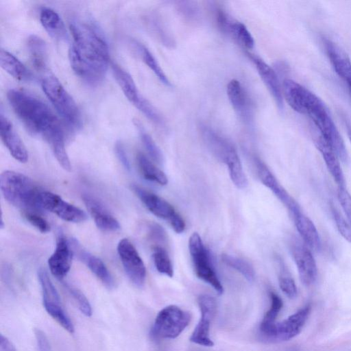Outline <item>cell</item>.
<instances>
[{"label":"cell","instance_id":"5b68a950","mask_svg":"<svg viewBox=\"0 0 351 351\" xmlns=\"http://www.w3.org/2000/svg\"><path fill=\"white\" fill-rule=\"evenodd\" d=\"M202 138L211 153L228 167L232 182L239 189L247 187L248 182L239 154L233 145L212 128L202 125Z\"/></svg>","mask_w":351,"mask_h":351},{"label":"cell","instance_id":"60d3db41","mask_svg":"<svg viewBox=\"0 0 351 351\" xmlns=\"http://www.w3.org/2000/svg\"><path fill=\"white\" fill-rule=\"evenodd\" d=\"M337 197L341 207L351 226V195L346 187L338 188Z\"/></svg>","mask_w":351,"mask_h":351},{"label":"cell","instance_id":"1f68e13d","mask_svg":"<svg viewBox=\"0 0 351 351\" xmlns=\"http://www.w3.org/2000/svg\"><path fill=\"white\" fill-rule=\"evenodd\" d=\"M226 33H228L240 45L247 49L254 46V40L246 26L238 21H230Z\"/></svg>","mask_w":351,"mask_h":351},{"label":"cell","instance_id":"6da1fadb","mask_svg":"<svg viewBox=\"0 0 351 351\" xmlns=\"http://www.w3.org/2000/svg\"><path fill=\"white\" fill-rule=\"evenodd\" d=\"M14 113L27 131L41 136L51 147L59 164L66 171L71 169L64 145L61 125L49 106L34 96L18 89L7 94Z\"/></svg>","mask_w":351,"mask_h":351},{"label":"cell","instance_id":"f1b7e54d","mask_svg":"<svg viewBox=\"0 0 351 351\" xmlns=\"http://www.w3.org/2000/svg\"><path fill=\"white\" fill-rule=\"evenodd\" d=\"M27 49L31 62L34 68L44 71L47 68V53L45 41L36 35H31L27 40Z\"/></svg>","mask_w":351,"mask_h":351},{"label":"cell","instance_id":"9c48e42d","mask_svg":"<svg viewBox=\"0 0 351 351\" xmlns=\"http://www.w3.org/2000/svg\"><path fill=\"white\" fill-rule=\"evenodd\" d=\"M133 189L153 215L168 221L176 233H182L184 231L186 227L184 220L167 200L138 186H134Z\"/></svg>","mask_w":351,"mask_h":351},{"label":"cell","instance_id":"484cf974","mask_svg":"<svg viewBox=\"0 0 351 351\" xmlns=\"http://www.w3.org/2000/svg\"><path fill=\"white\" fill-rule=\"evenodd\" d=\"M73 244V249L77 250L78 256L88 269L107 288L112 289L114 287V280L103 261L88 252L79 250L76 241H74Z\"/></svg>","mask_w":351,"mask_h":351},{"label":"cell","instance_id":"8fae6325","mask_svg":"<svg viewBox=\"0 0 351 351\" xmlns=\"http://www.w3.org/2000/svg\"><path fill=\"white\" fill-rule=\"evenodd\" d=\"M311 308V305L306 304L285 319L276 322L267 330L260 333L261 339L267 342H281L293 339L301 332Z\"/></svg>","mask_w":351,"mask_h":351},{"label":"cell","instance_id":"7402d4cb","mask_svg":"<svg viewBox=\"0 0 351 351\" xmlns=\"http://www.w3.org/2000/svg\"><path fill=\"white\" fill-rule=\"evenodd\" d=\"M83 201L98 228L108 232H114L120 229L119 221L97 199L90 195H84Z\"/></svg>","mask_w":351,"mask_h":351},{"label":"cell","instance_id":"83f0119b","mask_svg":"<svg viewBox=\"0 0 351 351\" xmlns=\"http://www.w3.org/2000/svg\"><path fill=\"white\" fill-rule=\"evenodd\" d=\"M1 68L14 78L20 81H29L32 75L25 66L14 55L3 49L0 51Z\"/></svg>","mask_w":351,"mask_h":351},{"label":"cell","instance_id":"5bb4252c","mask_svg":"<svg viewBox=\"0 0 351 351\" xmlns=\"http://www.w3.org/2000/svg\"><path fill=\"white\" fill-rule=\"evenodd\" d=\"M291 252L296 265L300 281L305 286L313 285L317 278V267L311 249L302 241H292Z\"/></svg>","mask_w":351,"mask_h":351},{"label":"cell","instance_id":"e0dca14e","mask_svg":"<svg viewBox=\"0 0 351 351\" xmlns=\"http://www.w3.org/2000/svg\"><path fill=\"white\" fill-rule=\"evenodd\" d=\"M255 163L258 176L261 182L286 206L291 214L301 209L298 202L289 194L286 189L280 184L268 167L260 159L256 158Z\"/></svg>","mask_w":351,"mask_h":351},{"label":"cell","instance_id":"f35d334b","mask_svg":"<svg viewBox=\"0 0 351 351\" xmlns=\"http://www.w3.org/2000/svg\"><path fill=\"white\" fill-rule=\"evenodd\" d=\"M66 288L72 295L74 300L77 304L80 311L86 316L90 317L92 315V308L89 301L82 291L76 288L72 287L66 285Z\"/></svg>","mask_w":351,"mask_h":351},{"label":"cell","instance_id":"7bdbcfd3","mask_svg":"<svg viewBox=\"0 0 351 351\" xmlns=\"http://www.w3.org/2000/svg\"><path fill=\"white\" fill-rule=\"evenodd\" d=\"M179 11L185 16L189 19H194L197 16L198 10L193 2L182 1L178 5Z\"/></svg>","mask_w":351,"mask_h":351},{"label":"cell","instance_id":"4fadbf2b","mask_svg":"<svg viewBox=\"0 0 351 351\" xmlns=\"http://www.w3.org/2000/svg\"><path fill=\"white\" fill-rule=\"evenodd\" d=\"M40 205L43 210L50 211L69 222L79 223L87 219V215L81 208L68 203L58 195L49 191L41 192Z\"/></svg>","mask_w":351,"mask_h":351},{"label":"cell","instance_id":"e575fe53","mask_svg":"<svg viewBox=\"0 0 351 351\" xmlns=\"http://www.w3.org/2000/svg\"><path fill=\"white\" fill-rule=\"evenodd\" d=\"M152 258L157 271L171 278L173 276V267L167 250L160 245L153 248Z\"/></svg>","mask_w":351,"mask_h":351},{"label":"cell","instance_id":"52a82bcc","mask_svg":"<svg viewBox=\"0 0 351 351\" xmlns=\"http://www.w3.org/2000/svg\"><path fill=\"white\" fill-rule=\"evenodd\" d=\"M189 250L197 276L210 285L221 295L223 287L212 264L210 254L197 232H193L189 239Z\"/></svg>","mask_w":351,"mask_h":351},{"label":"cell","instance_id":"ab89813d","mask_svg":"<svg viewBox=\"0 0 351 351\" xmlns=\"http://www.w3.org/2000/svg\"><path fill=\"white\" fill-rule=\"evenodd\" d=\"M23 216L26 220L43 233L50 230V226L48 222L36 212L24 211Z\"/></svg>","mask_w":351,"mask_h":351},{"label":"cell","instance_id":"ee69618b","mask_svg":"<svg viewBox=\"0 0 351 351\" xmlns=\"http://www.w3.org/2000/svg\"><path fill=\"white\" fill-rule=\"evenodd\" d=\"M149 228V234L152 240L161 243H164L167 240L166 233L162 227L156 223H152Z\"/></svg>","mask_w":351,"mask_h":351},{"label":"cell","instance_id":"d4e9b609","mask_svg":"<svg viewBox=\"0 0 351 351\" xmlns=\"http://www.w3.org/2000/svg\"><path fill=\"white\" fill-rule=\"evenodd\" d=\"M226 92L234 110L243 119H247L250 114L249 98L241 84L237 80H232L227 84Z\"/></svg>","mask_w":351,"mask_h":351},{"label":"cell","instance_id":"ac0fdd59","mask_svg":"<svg viewBox=\"0 0 351 351\" xmlns=\"http://www.w3.org/2000/svg\"><path fill=\"white\" fill-rule=\"evenodd\" d=\"M73 255L71 243L62 235L57 239L54 252L48 259L51 273L59 280L63 279L70 270Z\"/></svg>","mask_w":351,"mask_h":351},{"label":"cell","instance_id":"2e32d148","mask_svg":"<svg viewBox=\"0 0 351 351\" xmlns=\"http://www.w3.org/2000/svg\"><path fill=\"white\" fill-rule=\"evenodd\" d=\"M326 54L335 73L347 87L351 95V60L337 43L327 38H322Z\"/></svg>","mask_w":351,"mask_h":351},{"label":"cell","instance_id":"d6a6232c","mask_svg":"<svg viewBox=\"0 0 351 351\" xmlns=\"http://www.w3.org/2000/svg\"><path fill=\"white\" fill-rule=\"evenodd\" d=\"M269 297L271 300L270 307L265 313L261 322L259 326L260 333L265 332L276 322L277 316L282 308L283 302L278 295L273 291H270Z\"/></svg>","mask_w":351,"mask_h":351},{"label":"cell","instance_id":"277c9868","mask_svg":"<svg viewBox=\"0 0 351 351\" xmlns=\"http://www.w3.org/2000/svg\"><path fill=\"white\" fill-rule=\"evenodd\" d=\"M0 189L4 198L24 211L43 210L40 205L41 190L34 181L21 173L7 170L1 173Z\"/></svg>","mask_w":351,"mask_h":351},{"label":"cell","instance_id":"ffe728a7","mask_svg":"<svg viewBox=\"0 0 351 351\" xmlns=\"http://www.w3.org/2000/svg\"><path fill=\"white\" fill-rule=\"evenodd\" d=\"M1 140L14 158L21 162L28 160V153L22 140L15 132L12 123L2 112L0 114Z\"/></svg>","mask_w":351,"mask_h":351},{"label":"cell","instance_id":"bcb514c9","mask_svg":"<svg viewBox=\"0 0 351 351\" xmlns=\"http://www.w3.org/2000/svg\"><path fill=\"white\" fill-rule=\"evenodd\" d=\"M0 349L1 351H17L12 342L3 335L0 336Z\"/></svg>","mask_w":351,"mask_h":351},{"label":"cell","instance_id":"9a60e30c","mask_svg":"<svg viewBox=\"0 0 351 351\" xmlns=\"http://www.w3.org/2000/svg\"><path fill=\"white\" fill-rule=\"evenodd\" d=\"M198 304L201 317L190 337V341L202 346L211 347L214 343L210 337V326L216 312V301L209 295H201L198 298Z\"/></svg>","mask_w":351,"mask_h":351},{"label":"cell","instance_id":"74e56055","mask_svg":"<svg viewBox=\"0 0 351 351\" xmlns=\"http://www.w3.org/2000/svg\"><path fill=\"white\" fill-rule=\"evenodd\" d=\"M330 210L339 234L346 241L351 243V226L350 223L346 221L341 213L333 204H330Z\"/></svg>","mask_w":351,"mask_h":351},{"label":"cell","instance_id":"ba28073f","mask_svg":"<svg viewBox=\"0 0 351 351\" xmlns=\"http://www.w3.org/2000/svg\"><path fill=\"white\" fill-rule=\"evenodd\" d=\"M191 320L189 312L176 305L162 308L156 317L152 335L157 339H174L187 327Z\"/></svg>","mask_w":351,"mask_h":351},{"label":"cell","instance_id":"3957f363","mask_svg":"<svg viewBox=\"0 0 351 351\" xmlns=\"http://www.w3.org/2000/svg\"><path fill=\"white\" fill-rule=\"evenodd\" d=\"M283 98L296 112L306 116L320 136L343 162L348 161L344 141L324 101L307 88L291 79L282 84Z\"/></svg>","mask_w":351,"mask_h":351},{"label":"cell","instance_id":"4316f807","mask_svg":"<svg viewBox=\"0 0 351 351\" xmlns=\"http://www.w3.org/2000/svg\"><path fill=\"white\" fill-rule=\"evenodd\" d=\"M40 21L44 29L53 38L60 40L66 37L64 24L55 10L43 8L40 12Z\"/></svg>","mask_w":351,"mask_h":351},{"label":"cell","instance_id":"7a4b0ae2","mask_svg":"<svg viewBox=\"0 0 351 351\" xmlns=\"http://www.w3.org/2000/svg\"><path fill=\"white\" fill-rule=\"evenodd\" d=\"M72 43L69 50L71 68L82 80L96 85L105 77L109 50L101 34L92 25L79 21L70 23Z\"/></svg>","mask_w":351,"mask_h":351},{"label":"cell","instance_id":"30bf717a","mask_svg":"<svg viewBox=\"0 0 351 351\" xmlns=\"http://www.w3.org/2000/svg\"><path fill=\"white\" fill-rule=\"evenodd\" d=\"M38 277L42 290L43 303L47 313L70 333L74 332L73 324L62 308L58 293L45 269L40 268Z\"/></svg>","mask_w":351,"mask_h":351},{"label":"cell","instance_id":"d590c367","mask_svg":"<svg viewBox=\"0 0 351 351\" xmlns=\"http://www.w3.org/2000/svg\"><path fill=\"white\" fill-rule=\"evenodd\" d=\"M134 125L138 129L141 141L150 157L156 162L161 164L163 162V155L160 148L156 144L152 136L145 131L139 121L135 120Z\"/></svg>","mask_w":351,"mask_h":351},{"label":"cell","instance_id":"603a6c76","mask_svg":"<svg viewBox=\"0 0 351 351\" xmlns=\"http://www.w3.org/2000/svg\"><path fill=\"white\" fill-rule=\"evenodd\" d=\"M296 229L302 241L311 250H319L321 239L319 232L311 219L299 210L291 214Z\"/></svg>","mask_w":351,"mask_h":351},{"label":"cell","instance_id":"4dcf8cb0","mask_svg":"<svg viewBox=\"0 0 351 351\" xmlns=\"http://www.w3.org/2000/svg\"><path fill=\"white\" fill-rule=\"evenodd\" d=\"M134 50L142 59L143 62L154 73L158 79L165 86H171L168 77L161 69L158 61L152 53L144 45L138 42H134Z\"/></svg>","mask_w":351,"mask_h":351},{"label":"cell","instance_id":"b9f144b4","mask_svg":"<svg viewBox=\"0 0 351 351\" xmlns=\"http://www.w3.org/2000/svg\"><path fill=\"white\" fill-rule=\"evenodd\" d=\"M34 335L38 351H51L50 343L45 333L39 328H35Z\"/></svg>","mask_w":351,"mask_h":351},{"label":"cell","instance_id":"7dc6e473","mask_svg":"<svg viewBox=\"0 0 351 351\" xmlns=\"http://www.w3.org/2000/svg\"><path fill=\"white\" fill-rule=\"evenodd\" d=\"M343 121L344 123V125L346 128L348 138L351 143V124H350V121L345 117H343Z\"/></svg>","mask_w":351,"mask_h":351},{"label":"cell","instance_id":"44dd1931","mask_svg":"<svg viewBox=\"0 0 351 351\" xmlns=\"http://www.w3.org/2000/svg\"><path fill=\"white\" fill-rule=\"evenodd\" d=\"M314 143L321 153L326 168L338 188L346 187L345 177L337 155L319 133L314 137Z\"/></svg>","mask_w":351,"mask_h":351},{"label":"cell","instance_id":"8992f818","mask_svg":"<svg viewBox=\"0 0 351 351\" xmlns=\"http://www.w3.org/2000/svg\"><path fill=\"white\" fill-rule=\"evenodd\" d=\"M41 86L45 95L67 123L80 127L82 123L80 111L60 81L55 76L49 75L43 78Z\"/></svg>","mask_w":351,"mask_h":351},{"label":"cell","instance_id":"f546056e","mask_svg":"<svg viewBox=\"0 0 351 351\" xmlns=\"http://www.w3.org/2000/svg\"><path fill=\"white\" fill-rule=\"evenodd\" d=\"M137 163L141 174L146 180L162 186L168 183V178L165 173L143 154H138Z\"/></svg>","mask_w":351,"mask_h":351},{"label":"cell","instance_id":"f6af8a7d","mask_svg":"<svg viewBox=\"0 0 351 351\" xmlns=\"http://www.w3.org/2000/svg\"><path fill=\"white\" fill-rule=\"evenodd\" d=\"M115 152L119 160L122 165L128 170L130 169V162L125 152L123 145L121 142H117L115 144Z\"/></svg>","mask_w":351,"mask_h":351},{"label":"cell","instance_id":"d6986e66","mask_svg":"<svg viewBox=\"0 0 351 351\" xmlns=\"http://www.w3.org/2000/svg\"><path fill=\"white\" fill-rule=\"evenodd\" d=\"M249 55L260 77L274 98L278 109L282 112L284 110V98L282 85L280 83L277 73L274 69L260 58L252 54Z\"/></svg>","mask_w":351,"mask_h":351},{"label":"cell","instance_id":"cb8c5ba5","mask_svg":"<svg viewBox=\"0 0 351 351\" xmlns=\"http://www.w3.org/2000/svg\"><path fill=\"white\" fill-rule=\"evenodd\" d=\"M112 70L114 77L127 99L138 109L144 98L139 93L131 75L119 66L113 64Z\"/></svg>","mask_w":351,"mask_h":351},{"label":"cell","instance_id":"836d02e7","mask_svg":"<svg viewBox=\"0 0 351 351\" xmlns=\"http://www.w3.org/2000/svg\"><path fill=\"white\" fill-rule=\"evenodd\" d=\"M221 260L226 265L239 272L248 282L254 280V269L248 261L225 254H222Z\"/></svg>","mask_w":351,"mask_h":351},{"label":"cell","instance_id":"7c38bea8","mask_svg":"<svg viewBox=\"0 0 351 351\" xmlns=\"http://www.w3.org/2000/svg\"><path fill=\"white\" fill-rule=\"evenodd\" d=\"M117 252L130 280L136 287H143L146 278V268L133 244L128 239H123L118 243Z\"/></svg>","mask_w":351,"mask_h":351},{"label":"cell","instance_id":"8d00e7d4","mask_svg":"<svg viewBox=\"0 0 351 351\" xmlns=\"http://www.w3.org/2000/svg\"><path fill=\"white\" fill-rule=\"evenodd\" d=\"M278 282L281 291L289 298L293 299L297 296L298 289L295 281L282 262L280 263Z\"/></svg>","mask_w":351,"mask_h":351}]
</instances>
